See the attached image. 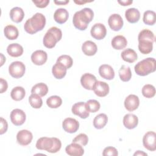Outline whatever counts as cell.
<instances>
[{
	"label": "cell",
	"instance_id": "cell-12",
	"mask_svg": "<svg viewBox=\"0 0 156 156\" xmlns=\"http://www.w3.org/2000/svg\"><path fill=\"white\" fill-rule=\"evenodd\" d=\"M72 113L82 119H86L89 116V112L87 110L84 102H79L74 104L71 108Z\"/></svg>",
	"mask_w": 156,
	"mask_h": 156
},
{
	"label": "cell",
	"instance_id": "cell-39",
	"mask_svg": "<svg viewBox=\"0 0 156 156\" xmlns=\"http://www.w3.org/2000/svg\"><path fill=\"white\" fill-rule=\"evenodd\" d=\"M141 92L145 98H152L155 94V88L151 84H146L143 87Z\"/></svg>",
	"mask_w": 156,
	"mask_h": 156
},
{
	"label": "cell",
	"instance_id": "cell-17",
	"mask_svg": "<svg viewBox=\"0 0 156 156\" xmlns=\"http://www.w3.org/2000/svg\"><path fill=\"white\" fill-rule=\"evenodd\" d=\"M99 74L101 77L107 80H112L115 77L113 68L107 64H103L99 68Z\"/></svg>",
	"mask_w": 156,
	"mask_h": 156
},
{
	"label": "cell",
	"instance_id": "cell-52",
	"mask_svg": "<svg viewBox=\"0 0 156 156\" xmlns=\"http://www.w3.org/2000/svg\"><path fill=\"white\" fill-rule=\"evenodd\" d=\"M1 66L4 64V62H5V57L3 55L2 53H1Z\"/></svg>",
	"mask_w": 156,
	"mask_h": 156
},
{
	"label": "cell",
	"instance_id": "cell-20",
	"mask_svg": "<svg viewBox=\"0 0 156 156\" xmlns=\"http://www.w3.org/2000/svg\"><path fill=\"white\" fill-rule=\"evenodd\" d=\"M123 124L128 129L135 128L138 124V117L134 114H126L123 118Z\"/></svg>",
	"mask_w": 156,
	"mask_h": 156
},
{
	"label": "cell",
	"instance_id": "cell-38",
	"mask_svg": "<svg viewBox=\"0 0 156 156\" xmlns=\"http://www.w3.org/2000/svg\"><path fill=\"white\" fill-rule=\"evenodd\" d=\"M29 102L31 107L34 108H40L43 105L41 98L36 94H31L29 98Z\"/></svg>",
	"mask_w": 156,
	"mask_h": 156
},
{
	"label": "cell",
	"instance_id": "cell-18",
	"mask_svg": "<svg viewBox=\"0 0 156 156\" xmlns=\"http://www.w3.org/2000/svg\"><path fill=\"white\" fill-rule=\"evenodd\" d=\"M66 154L71 156H81L84 154V149L82 146L76 143H72L65 148Z\"/></svg>",
	"mask_w": 156,
	"mask_h": 156
},
{
	"label": "cell",
	"instance_id": "cell-45",
	"mask_svg": "<svg viewBox=\"0 0 156 156\" xmlns=\"http://www.w3.org/2000/svg\"><path fill=\"white\" fill-rule=\"evenodd\" d=\"M32 2L38 8H44L49 3V0H41V1H32Z\"/></svg>",
	"mask_w": 156,
	"mask_h": 156
},
{
	"label": "cell",
	"instance_id": "cell-44",
	"mask_svg": "<svg viewBox=\"0 0 156 156\" xmlns=\"http://www.w3.org/2000/svg\"><path fill=\"white\" fill-rule=\"evenodd\" d=\"M102 155L104 156H117L118 155V152L115 147L112 146H108L104 149Z\"/></svg>",
	"mask_w": 156,
	"mask_h": 156
},
{
	"label": "cell",
	"instance_id": "cell-27",
	"mask_svg": "<svg viewBox=\"0 0 156 156\" xmlns=\"http://www.w3.org/2000/svg\"><path fill=\"white\" fill-rule=\"evenodd\" d=\"M23 48L18 43L10 44L7 48V52L9 55L13 57L21 56L23 53Z\"/></svg>",
	"mask_w": 156,
	"mask_h": 156
},
{
	"label": "cell",
	"instance_id": "cell-1",
	"mask_svg": "<svg viewBox=\"0 0 156 156\" xmlns=\"http://www.w3.org/2000/svg\"><path fill=\"white\" fill-rule=\"evenodd\" d=\"M94 17L93 11L88 7L76 12L73 18V23L74 27L80 30H85L89 23H90Z\"/></svg>",
	"mask_w": 156,
	"mask_h": 156
},
{
	"label": "cell",
	"instance_id": "cell-6",
	"mask_svg": "<svg viewBox=\"0 0 156 156\" xmlns=\"http://www.w3.org/2000/svg\"><path fill=\"white\" fill-rule=\"evenodd\" d=\"M143 144L146 149L150 151H155L156 150L155 133L153 131L146 132L143 138Z\"/></svg>",
	"mask_w": 156,
	"mask_h": 156
},
{
	"label": "cell",
	"instance_id": "cell-35",
	"mask_svg": "<svg viewBox=\"0 0 156 156\" xmlns=\"http://www.w3.org/2000/svg\"><path fill=\"white\" fill-rule=\"evenodd\" d=\"M138 49L141 54H148L151 53L153 49V43L149 41H138Z\"/></svg>",
	"mask_w": 156,
	"mask_h": 156
},
{
	"label": "cell",
	"instance_id": "cell-48",
	"mask_svg": "<svg viewBox=\"0 0 156 156\" xmlns=\"http://www.w3.org/2000/svg\"><path fill=\"white\" fill-rule=\"evenodd\" d=\"M118 2L119 4H120L121 5L123 6H127V5H129L133 3L132 1L130 0H126V1H118Z\"/></svg>",
	"mask_w": 156,
	"mask_h": 156
},
{
	"label": "cell",
	"instance_id": "cell-29",
	"mask_svg": "<svg viewBox=\"0 0 156 156\" xmlns=\"http://www.w3.org/2000/svg\"><path fill=\"white\" fill-rule=\"evenodd\" d=\"M4 34L5 37L10 40H16L19 35V32L17 27L13 25H7L4 27Z\"/></svg>",
	"mask_w": 156,
	"mask_h": 156
},
{
	"label": "cell",
	"instance_id": "cell-15",
	"mask_svg": "<svg viewBox=\"0 0 156 156\" xmlns=\"http://www.w3.org/2000/svg\"><path fill=\"white\" fill-rule=\"evenodd\" d=\"M48 59L47 53L43 50H37L31 55V60L36 65H44Z\"/></svg>",
	"mask_w": 156,
	"mask_h": 156
},
{
	"label": "cell",
	"instance_id": "cell-30",
	"mask_svg": "<svg viewBox=\"0 0 156 156\" xmlns=\"http://www.w3.org/2000/svg\"><path fill=\"white\" fill-rule=\"evenodd\" d=\"M108 122V117L105 113H100L93 119V126L97 129H101L105 127Z\"/></svg>",
	"mask_w": 156,
	"mask_h": 156
},
{
	"label": "cell",
	"instance_id": "cell-3",
	"mask_svg": "<svg viewBox=\"0 0 156 156\" xmlns=\"http://www.w3.org/2000/svg\"><path fill=\"white\" fill-rule=\"evenodd\" d=\"M135 71L136 74L141 76H145L154 72L156 69V62L154 58L148 57L138 62L135 67Z\"/></svg>",
	"mask_w": 156,
	"mask_h": 156
},
{
	"label": "cell",
	"instance_id": "cell-19",
	"mask_svg": "<svg viewBox=\"0 0 156 156\" xmlns=\"http://www.w3.org/2000/svg\"><path fill=\"white\" fill-rule=\"evenodd\" d=\"M53 138L49 137L40 138L36 143V147L39 150H44L48 152L52 147Z\"/></svg>",
	"mask_w": 156,
	"mask_h": 156
},
{
	"label": "cell",
	"instance_id": "cell-49",
	"mask_svg": "<svg viewBox=\"0 0 156 156\" xmlns=\"http://www.w3.org/2000/svg\"><path fill=\"white\" fill-rule=\"evenodd\" d=\"M69 2V1H54V3L57 5H65L66 4H68V2Z\"/></svg>",
	"mask_w": 156,
	"mask_h": 156
},
{
	"label": "cell",
	"instance_id": "cell-16",
	"mask_svg": "<svg viewBox=\"0 0 156 156\" xmlns=\"http://www.w3.org/2000/svg\"><path fill=\"white\" fill-rule=\"evenodd\" d=\"M140 105L138 97L135 94H129L125 99L124 107L129 112L136 110Z\"/></svg>",
	"mask_w": 156,
	"mask_h": 156
},
{
	"label": "cell",
	"instance_id": "cell-14",
	"mask_svg": "<svg viewBox=\"0 0 156 156\" xmlns=\"http://www.w3.org/2000/svg\"><path fill=\"white\" fill-rule=\"evenodd\" d=\"M109 85L107 83L97 80L93 87V91L99 97H105L109 93Z\"/></svg>",
	"mask_w": 156,
	"mask_h": 156
},
{
	"label": "cell",
	"instance_id": "cell-25",
	"mask_svg": "<svg viewBox=\"0 0 156 156\" xmlns=\"http://www.w3.org/2000/svg\"><path fill=\"white\" fill-rule=\"evenodd\" d=\"M10 17L12 21L18 23L23 21L24 17V12L21 7H15L10 11Z\"/></svg>",
	"mask_w": 156,
	"mask_h": 156
},
{
	"label": "cell",
	"instance_id": "cell-10",
	"mask_svg": "<svg viewBox=\"0 0 156 156\" xmlns=\"http://www.w3.org/2000/svg\"><path fill=\"white\" fill-rule=\"evenodd\" d=\"M33 139V135L28 130H21L17 133L16 141L21 146H27L29 144Z\"/></svg>",
	"mask_w": 156,
	"mask_h": 156
},
{
	"label": "cell",
	"instance_id": "cell-40",
	"mask_svg": "<svg viewBox=\"0 0 156 156\" xmlns=\"http://www.w3.org/2000/svg\"><path fill=\"white\" fill-rule=\"evenodd\" d=\"M87 110L89 113H95L98 112L101 107L100 103L95 99H90L85 103Z\"/></svg>",
	"mask_w": 156,
	"mask_h": 156
},
{
	"label": "cell",
	"instance_id": "cell-36",
	"mask_svg": "<svg viewBox=\"0 0 156 156\" xmlns=\"http://www.w3.org/2000/svg\"><path fill=\"white\" fill-rule=\"evenodd\" d=\"M143 20L144 24L149 26H152L156 21L155 12L152 10H147L143 14Z\"/></svg>",
	"mask_w": 156,
	"mask_h": 156
},
{
	"label": "cell",
	"instance_id": "cell-37",
	"mask_svg": "<svg viewBox=\"0 0 156 156\" xmlns=\"http://www.w3.org/2000/svg\"><path fill=\"white\" fill-rule=\"evenodd\" d=\"M62 104V99L58 96H51L46 100L47 105L51 108H57Z\"/></svg>",
	"mask_w": 156,
	"mask_h": 156
},
{
	"label": "cell",
	"instance_id": "cell-24",
	"mask_svg": "<svg viewBox=\"0 0 156 156\" xmlns=\"http://www.w3.org/2000/svg\"><path fill=\"white\" fill-rule=\"evenodd\" d=\"M69 13L66 9L60 8L57 9L54 13V19L58 24L65 23L68 19Z\"/></svg>",
	"mask_w": 156,
	"mask_h": 156
},
{
	"label": "cell",
	"instance_id": "cell-9",
	"mask_svg": "<svg viewBox=\"0 0 156 156\" xmlns=\"http://www.w3.org/2000/svg\"><path fill=\"white\" fill-rule=\"evenodd\" d=\"M63 130L69 133H73L77 131L79 128V122L74 118H66L62 122Z\"/></svg>",
	"mask_w": 156,
	"mask_h": 156
},
{
	"label": "cell",
	"instance_id": "cell-51",
	"mask_svg": "<svg viewBox=\"0 0 156 156\" xmlns=\"http://www.w3.org/2000/svg\"><path fill=\"white\" fill-rule=\"evenodd\" d=\"M133 155H141V156H147V154L145 152H144L143 151H137L136 152H135L134 154H133Z\"/></svg>",
	"mask_w": 156,
	"mask_h": 156
},
{
	"label": "cell",
	"instance_id": "cell-26",
	"mask_svg": "<svg viewBox=\"0 0 156 156\" xmlns=\"http://www.w3.org/2000/svg\"><path fill=\"white\" fill-rule=\"evenodd\" d=\"M112 47L116 50H121L125 48L127 44V39L122 35H116L114 37L111 41Z\"/></svg>",
	"mask_w": 156,
	"mask_h": 156
},
{
	"label": "cell",
	"instance_id": "cell-42",
	"mask_svg": "<svg viewBox=\"0 0 156 156\" xmlns=\"http://www.w3.org/2000/svg\"><path fill=\"white\" fill-rule=\"evenodd\" d=\"M88 142V137L85 133H80L77 135L73 140L72 143H76L81 146H86Z\"/></svg>",
	"mask_w": 156,
	"mask_h": 156
},
{
	"label": "cell",
	"instance_id": "cell-34",
	"mask_svg": "<svg viewBox=\"0 0 156 156\" xmlns=\"http://www.w3.org/2000/svg\"><path fill=\"white\" fill-rule=\"evenodd\" d=\"M120 79L123 82H128L132 77V72L129 66L122 65L118 71Z\"/></svg>",
	"mask_w": 156,
	"mask_h": 156
},
{
	"label": "cell",
	"instance_id": "cell-28",
	"mask_svg": "<svg viewBox=\"0 0 156 156\" xmlns=\"http://www.w3.org/2000/svg\"><path fill=\"white\" fill-rule=\"evenodd\" d=\"M121 57L124 61L128 63H133L138 58L136 52L130 48H127L124 50L121 54Z\"/></svg>",
	"mask_w": 156,
	"mask_h": 156
},
{
	"label": "cell",
	"instance_id": "cell-32",
	"mask_svg": "<svg viewBox=\"0 0 156 156\" xmlns=\"http://www.w3.org/2000/svg\"><path fill=\"white\" fill-rule=\"evenodd\" d=\"M26 95V91L22 87H15L13 88L10 93L12 99L16 101H20L23 99Z\"/></svg>",
	"mask_w": 156,
	"mask_h": 156
},
{
	"label": "cell",
	"instance_id": "cell-43",
	"mask_svg": "<svg viewBox=\"0 0 156 156\" xmlns=\"http://www.w3.org/2000/svg\"><path fill=\"white\" fill-rule=\"evenodd\" d=\"M52 138L54 141L53 145L52 148L48 151V152L53 154V153H56L60 151L62 147V143H61V141L57 138L52 137Z\"/></svg>",
	"mask_w": 156,
	"mask_h": 156
},
{
	"label": "cell",
	"instance_id": "cell-33",
	"mask_svg": "<svg viewBox=\"0 0 156 156\" xmlns=\"http://www.w3.org/2000/svg\"><path fill=\"white\" fill-rule=\"evenodd\" d=\"M155 35L154 33L149 29H143L138 34V40L140 41H149L152 43L155 41Z\"/></svg>",
	"mask_w": 156,
	"mask_h": 156
},
{
	"label": "cell",
	"instance_id": "cell-31",
	"mask_svg": "<svg viewBox=\"0 0 156 156\" xmlns=\"http://www.w3.org/2000/svg\"><path fill=\"white\" fill-rule=\"evenodd\" d=\"M48 92V87L46 84L44 83H38L32 87L31 90L32 94H36L40 97L44 96Z\"/></svg>",
	"mask_w": 156,
	"mask_h": 156
},
{
	"label": "cell",
	"instance_id": "cell-23",
	"mask_svg": "<svg viewBox=\"0 0 156 156\" xmlns=\"http://www.w3.org/2000/svg\"><path fill=\"white\" fill-rule=\"evenodd\" d=\"M125 17L130 23H137L140 18V12L135 8H129L125 12Z\"/></svg>",
	"mask_w": 156,
	"mask_h": 156
},
{
	"label": "cell",
	"instance_id": "cell-8",
	"mask_svg": "<svg viewBox=\"0 0 156 156\" xmlns=\"http://www.w3.org/2000/svg\"><path fill=\"white\" fill-rule=\"evenodd\" d=\"M90 34L94 38L98 40H102L106 36L107 29L103 24L96 23L92 26Z\"/></svg>",
	"mask_w": 156,
	"mask_h": 156
},
{
	"label": "cell",
	"instance_id": "cell-7",
	"mask_svg": "<svg viewBox=\"0 0 156 156\" xmlns=\"http://www.w3.org/2000/svg\"><path fill=\"white\" fill-rule=\"evenodd\" d=\"M11 122L16 126H20L23 124L26 119V115L24 112L19 108L13 110L10 113Z\"/></svg>",
	"mask_w": 156,
	"mask_h": 156
},
{
	"label": "cell",
	"instance_id": "cell-46",
	"mask_svg": "<svg viewBox=\"0 0 156 156\" xmlns=\"http://www.w3.org/2000/svg\"><path fill=\"white\" fill-rule=\"evenodd\" d=\"M8 129V124L7 121L3 118L1 117V129H0V134L2 135L5 133Z\"/></svg>",
	"mask_w": 156,
	"mask_h": 156
},
{
	"label": "cell",
	"instance_id": "cell-2",
	"mask_svg": "<svg viewBox=\"0 0 156 156\" xmlns=\"http://www.w3.org/2000/svg\"><path fill=\"white\" fill-rule=\"evenodd\" d=\"M46 24V18L41 13H36L29 18L24 25L25 31L29 34H34L43 30Z\"/></svg>",
	"mask_w": 156,
	"mask_h": 156
},
{
	"label": "cell",
	"instance_id": "cell-13",
	"mask_svg": "<svg viewBox=\"0 0 156 156\" xmlns=\"http://www.w3.org/2000/svg\"><path fill=\"white\" fill-rule=\"evenodd\" d=\"M96 81V77L90 73H85L81 76L80 78V83L82 86L85 89L88 90H91L93 89Z\"/></svg>",
	"mask_w": 156,
	"mask_h": 156
},
{
	"label": "cell",
	"instance_id": "cell-50",
	"mask_svg": "<svg viewBox=\"0 0 156 156\" xmlns=\"http://www.w3.org/2000/svg\"><path fill=\"white\" fill-rule=\"evenodd\" d=\"M93 1H82V0H78V1H74V2L77 4H79V5H82V4H84L85 3H87V2H93Z\"/></svg>",
	"mask_w": 156,
	"mask_h": 156
},
{
	"label": "cell",
	"instance_id": "cell-5",
	"mask_svg": "<svg viewBox=\"0 0 156 156\" xmlns=\"http://www.w3.org/2000/svg\"><path fill=\"white\" fill-rule=\"evenodd\" d=\"M25 65L20 61L13 62L9 66V73L10 75L15 79L22 77L25 73Z\"/></svg>",
	"mask_w": 156,
	"mask_h": 156
},
{
	"label": "cell",
	"instance_id": "cell-47",
	"mask_svg": "<svg viewBox=\"0 0 156 156\" xmlns=\"http://www.w3.org/2000/svg\"><path fill=\"white\" fill-rule=\"evenodd\" d=\"M0 84H1V90H0V93H3L4 92L6 91L8 88V84H7V82L2 79L1 78L0 79Z\"/></svg>",
	"mask_w": 156,
	"mask_h": 156
},
{
	"label": "cell",
	"instance_id": "cell-21",
	"mask_svg": "<svg viewBox=\"0 0 156 156\" xmlns=\"http://www.w3.org/2000/svg\"><path fill=\"white\" fill-rule=\"evenodd\" d=\"M66 70L67 68L63 64L56 62L52 66V73L55 79H62L66 76Z\"/></svg>",
	"mask_w": 156,
	"mask_h": 156
},
{
	"label": "cell",
	"instance_id": "cell-4",
	"mask_svg": "<svg viewBox=\"0 0 156 156\" xmlns=\"http://www.w3.org/2000/svg\"><path fill=\"white\" fill-rule=\"evenodd\" d=\"M62 30L57 27H51L48 30L43 37V44L47 48H53L56 43L62 39Z\"/></svg>",
	"mask_w": 156,
	"mask_h": 156
},
{
	"label": "cell",
	"instance_id": "cell-41",
	"mask_svg": "<svg viewBox=\"0 0 156 156\" xmlns=\"http://www.w3.org/2000/svg\"><path fill=\"white\" fill-rule=\"evenodd\" d=\"M57 62L61 63L63 64L67 69L70 68L73 64V58L68 55H62L58 57Z\"/></svg>",
	"mask_w": 156,
	"mask_h": 156
},
{
	"label": "cell",
	"instance_id": "cell-22",
	"mask_svg": "<svg viewBox=\"0 0 156 156\" xmlns=\"http://www.w3.org/2000/svg\"><path fill=\"white\" fill-rule=\"evenodd\" d=\"M98 50V48L95 43L92 41L88 40L85 41L82 45V51L83 53L88 56L94 55Z\"/></svg>",
	"mask_w": 156,
	"mask_h": 156
},
{
	"label": "cell",
	"instance_id": "cell-11",
	"mask_svg": "<svg viewBox=\"0 0 156 156\" xmlns=\"http://www.w3.org/2000/svg\"><path fill=\"white\" fill-rule=\"evenodd\" d=\"M123 20L120 15L114 13L111 15L108 19V24L110 29L114 31L119 30L123 26Z\"/></svg>",
	"mask_w": 156,
	"mask_h": 156
}]
</instances>
